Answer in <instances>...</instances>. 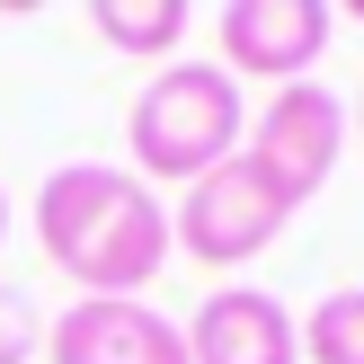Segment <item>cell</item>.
<instances>
[{"mask_svg": "<svg viewBox=\"0 0 364 364\" xmlns=\"http://www.w3.org/2000/svg\"><path fill=\"white\" fill-rule=\"evenodd\" d=\"M36 249L53 276H71L89 302H142V284L169 267V205L134 169L63 160L36 187Z\"/></svg>", "mask_w": 364, "mask_h": 364, "instance_id": "obj_1", "label": "cell"}, {"mask_svg": "<svg viewBox=\"0 0 364 364\" xmlns=\"http://www.w3.org/2000/svg\"><path fill=\"white\" fill-rule=\"evenodd\" d=\"M249 142V107L240 80L223 63H160L134 89V116H124V160H134L142 187H196L205 169H223Z\"/></svg>", "mask_w": 364, "mask_h": 364, "instance_id": "obj_2", "label": "cell"}, {"mask_svg": "<svg viewBox=\"0 0 364 364\" xmlns=\"http://www.w3.org/2000/svg\"><path fill=\"white\" fill-rule=\"evenodd\" d=\"M284 223H294V205L258 178V160H249V151H231L223 169H205L187 196H178L169 240L187 249L196 267H223V276H231V267L267 258V249L284 240Z\"/></svg>", "mask_w": 364, "mask_h": 364, "instance_id": "obj_3", "label": "cell"}, {"mask_svg": "<svg viewBox=\"0 0 364 364\" xmlns=\"http://www.w3.org/2000/svg\"><path fill=\"white\" fill-rule=\"evenodd\" d=\"M240 151L258 160V178L302 213V205L338 178V160H347V98L320 89V80H284L276 98L258 107V124H249Z\"/></svg>", "mask_w": 364, "mask_h": 364, "instance_id": "obj_4", "label": "cell"}, {"mask_svg": "<svg viewBox=\"0 0 364 364\" xmlns=\"http://www.w3.org/2000/svg\"><path fill=\"white\" fill-rule=\"evenodd\" d=\"M329 36H338L329 0H223L213 9V45H223L231 80H276V89L311 80Z\"/></svg>", "mask_w": 364, "mask_h": 364, "instance_id": "obj_5", "label": "cell"}, {"mask_svg": "<svg viewBox=\"0 0 364 364\" xmlns=\"http://www.w3.org/2000/svg\"><path fill=\"white\" fill-rule=\"evenodd\" d=\"M187 364H302V320L267 284H213L187 311Z\"/></svg>", "mask_w": 364, "mask_h": 364, "instance_id": "obj_6", "label": "cell"}, {"mask_svg": "<svg viewBox=\"0 0 364 364\" xmlns=\"http://www.w3.org/2000/svg\"><path fill=\"white\" fill-rule=\"evenodd\" d=\"M45 364H187V329L151 302H63L45 329Z\"/></svg>", "mask_w": 364, "mask_h": 364, "instance_id": "obj_7", "label": "cell"}, {"mask_svg": "<svg viewBox=\"0 0 364 364\" xmlns=\"http://www.w3.org/2000/svg\"><path fill=\"white\" fill-rule=\"evenodd\" d=\"M187 0H98L89 9V27H98L107 53H134V63H178V45H187Z\"/></svg>", "mask_w": 364, "mask_h": 364, "instance_id": "obj_8", "label": "cell"}, {"mask_svg": "<svg viewBox=\"0 0 364 364\" xmlns=\"http://www.w3.org/2000/svg\"><path fill=\"white\" fill-rule=\"evenodd\" d=\"M302 355L311 364H364V284H338V294L302 320Z\"/></svg>", "mask_w": 364, "mask_h": 364, "instance_id": "obj_9", "label": "cell"}, {"mask_svg": "<svg viewBox=\"0 0 364 364\" xmlns=\"http://www.w3.org/2000/svg\"><path fill=\"white\" fill-rule=\"evenodd\" d=\"M36 347H45V329H36V302L18 294L9 276H0V364H36Z\"/></svg>", "mask_w": 364, "mask_h": 364, "instance_id": "obj_10", "label": "cell"}, {"mask_svg": "<svg viewBox=\"0 0 364 364\" xmlns=\"http://www.w3.org/2000/svg\"><path fill=\"white\" fill-rule=\"evenodd\" d=\"M347 134L364 142V80H355V98H347Z\"/></svg>", "mask_w": 364, "mask_h": 364, "instance_id": "obj_11", "label": "cell"}, {"mask_svg": "<svg viewBox=\"0 0 364 364\" xmlns=\"http://www.w3.org/2000/svg\"><path fill=\"white\" fill-rule=\"evenodd\" d=\"M0 240H9V187H0Z\"/></svg>", "mask_w": 364, "mask_h": 364, "instance_id": "obj_12", "label": "cell"}, {"mask_svg": "<svg viewBox=\"0 0 364 364\" xmlns=\"http://www.w3.org/2000/svg\"><path fill=\"white\" fill-rule=\"evenodd\" d=\"M338 18H364V0H347V9H338Z\"/></svg>", "mask_w": 364, "mask_h": 364, "instance_id": "obj_13", "label": "cell"}]
</instances>
